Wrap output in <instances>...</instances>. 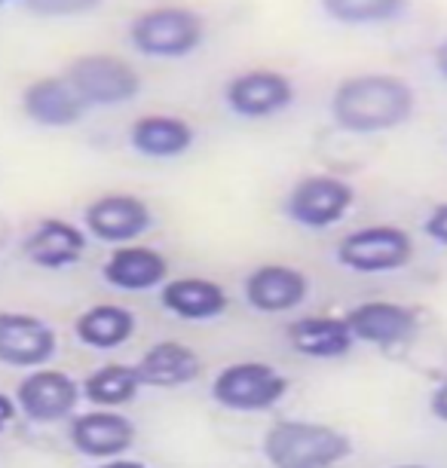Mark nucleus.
<instances>
[{
	"mask_svg": "<svg viewBox=\"0 0 447 468\" xmlns=\"http://www.w3.org/2000/svg\"><path fill=\"white\" fill-rule=\"evenodd\" d=\"M328 113L349 135L396 132L417 113V90L389 70H358L344 77L331 92Z\"/></svg>",
	"mask_w": 447,
	"mask_h": 468,
	"instance_id": "obj_1",
	"label": "nucleus"
},
{
	"mask_svg": "<svg viewBox=\"0 0 447 468\" xmlns=\"http://www.w3.org/2000/svg\"><path fill=\"white\" fill-rule=\"evenodd\" d=\"M208 19L187 4H156L135 13L126 25V40L138 56L178 61L203 49Z\"/></svg>",
	"mask_w": 447,
	"mask_h": 468,
	"instance_id": "obj_2",
	"label": "nucleus"
},
{
	"mask_svg": "<svg viewBox=\"0 0 447 468\" xmlns=\"http://www.w3.org/2000/svg\"><path fill=\"white\" fill-rule=\"evenodd\" d=\"M261 450L273 468H337L356 447L344 429L328 422L279 420L267 429Z\"/></svg>",
	"mask_w": 447,
	"mask_h": 468,
	"instance_id": "obj_3",
	"label": "nucleus"
},
{
	"mask_svg": "<svg viewBox=\"0 0 447 468\" xmlns=\"http://www.w3.org/2000/svg\"><path fill=\"white\" fill-rule=\"evenodd\" d=\"M65 80L74 86L86 108H122L142 95V74L117 52H83L65 65Z\"/></svg>",
	"mask_w": 447,
	"mask_h": 468,
	"instance_id": "obj_4",
	"label": "nucleus"
},
{
	"mask_svg": "<svg viewBox=\"0 0 447 468\" xmlns=\"http://www.w3.org/2000/svg\"><path fill=\"white\" fill-rule=\"evenodd\" d=\"M417 254L414 236L396 224H367L337 242L335 258L344 270L358 276H387L405 270Z\"/></svg>",
	"mask_w": 447,
	"mask_h": 468,
	"instance_id": "obj_5",
	"label": "nucleus"
},
{
	"mask_svg": "<svg viewBox=\"0 0 447 468\" xmlns=\"http://www.w3.org/2000/svg\"><path fill=\"white\" fill-rule=\"evenodd\" d=\"M288 377L264 361H233L221 367L208 386L218 408L233 413H264L273 410L288 395Z\"/></svg>",
	"mask_w": 447,
	"mask_h": 468,
	"instance_id": "obj_6",
	"label": "nucleus"
},
{
	"mask_svg": "<svg viewBox=\"0 0 447 468\" xmlns=\"http://www.w3.org/2000/svg\"><path fill=\"white\" fill-rule=\"evenodd\" d=\"M356 206V187L340 175L313 172L303 175L285 193L282 211L292 224L303 229H331Z\"/></svg>",
	"mask_w": 447,
	"mask_h": 468,
	"instance_id": "obj_7",
	"label": "nucleus"
},
{
	"mask_svg": "<svg viewBox=\"0 0 447 468\" xmlns=\"http://www.w3.org/2000/svg\"><path fill=\"white\" fill-rule=\"evenodd\" d=\"M297 99V86L279 68H245L224 83L221 101L239 120H273L285 113Z\"/></svg>",
	"mask_w": 447,
	"mask_h": 468,
	"instance_id": "obj_8",
	"label": "nucleus"
},
{
	"mask_svg": "<svg viewBox=\"0 0 447 468\" xmlns=\"http://www.w3.org/2000/svg\"><path fill=\"white\" fill-rule=\"evenodd\" d=\"M16 408L28 422L34 426H56V422L71 420L77 413V404H80L83 392L80 383L65 374L59 367H37L28 370L19 386H16Z\"/></svg>",
	"mask_w": 447,
	"mask_h": 468,
	"instance_id": "obj_9",
	"label": "nucleus"
},
{
	"mask_svg": "<svg viewBox=\"0 0 447 468\" xmlns=\"http://www.w3.org/2000/svg\"><path fill=\"white\" fill-rule=\"evenodd\" d=\"M154 227L151 206L135 193H101L83 208L86 236L104 245H133Z\"/></svg>",
	"mask_w": 447,
	"mask_h": 468,
	"instance_id": "obj_10",
	"label": "nucleus"
},
{
	"mask_svg": "<svg viewBox=\"0 0 447 468\" xmlns=\"http://www.w3.org/2000/svg\"><path fill=\"white\" fill-rule=\"evenodd\" d=\"M356 343L377 349H396L417 337L423 315L417 306L396 303V300H365L344 315Z\"/></svg>",
	"mask_w": 447,
	"mask_h": 468,
	"instance_id": "obj_11",
	"label": "nucleus"
},
{
	"mask_svg": "<svg viewBox=\"0 0 447 468\" xmlns=\"http://www.w3.org/2000/svg\"><path fill=\"white\" fill-rule=\"evenodd\" d=\"M59 352L56 328L31 313L0 309V365L37 370L47 367Z\"/></svg>",
	"mask_w": 447,
	"mask_h": 468,
	"instance_id": "obj_12",
	"label": "nucleus"
},
{
	"mask_svg": "<svg viewBox=\"0 0 447 468\" xmlns=\"http://www.w3.org/2000/svg\"><path fill=\"white\" fill-rule=\"evenodd\" d=\"M135 422L120 410L95 408L86 413H74L71 422H68V444L74 447V453L99 459V463L126 456L135 447Z\"/></svg>",
	"mask_w": 447,
	"mask_h": 468,
	"instance_id": "obj_13",
	"label": "nucleus"
},
{
	"mask_svg": "<svg viewBox=\"0 0 447 468\" xmlns=\"http://www.w3.org/2000/svg\"><path fill=\"white\" fill-rule=\"evenodd\" d=\"M310 276L288 263H261L242 282V297L254 313H294L310 300Z\"/></svg>",
	"mask_w": 447,
	"mask_h": 468,
	"instance_id": "obj_14",
	"label": "nucleus"
},
{
	"mask_svg": "<svg viewBox=\"0 0 447 468\" xmlns=\"http://www.w3.org/2000/svg\"><path fill=\"white\" fill-rule=\"evenodd\" d=\"M19 108L25 120L40 129H71L80 126L90 108L83 104L65 74H47L31 80L19 95Z\"/></svg>",
	"mask_w": 447,
	"mask_h": 468,
	"instance_id": "obj_15",
	"label": "nucleus"
},
{
	"mask_svg": "<svg viewBox=\"0 0 447 468\" xmlns=\"http://www.w3.org/2000/svg\"><path fill=\"white\" fill-rule=\"evenodd\" d=\"M90 249V236L83 227L71 224L65 218H40L22 239V254L37 270H71L83 261Z\"/></svg>",
	"mask_w": 447,
	"mask_h": 468,
	"instance_id": "obj_16",
	"label": "nucleus"
},
{
	"mask_svg": "<svg viewBox=\"0 0 447 468\" xmlns=\"http://www.w3.org/2000/svg\"><path fill=\"white\" fill-rule=\"evenodd\" d=\"M101 279L126 294H144L169 282V258L151 245H117L101 263Z\"/></svg>",
	"mask_w": 447,
	"mask_h": 468,
	"instance_id": "obj_17",
	"label": "nucleus"
},
{
	"mask_svg": "<svg viewBox=\"0 0 447 468\" xmlns=\"http://www.w3.org/2000/svg\"><path fill=\"white\" fill-rule=\"evenodd\" d=\"M129 147L144 160H178L197 144L194 122L181 113H142L126 132Z\"/></svg>",
	"mask_w": 447,
	"mask_h": 468,
	"instance_id": "obj_18",
	"label": "nucleus"
},
{
	"mask_svg": "<svg viewBox=\"0 0 447 468\" xmlns=\"http://www.w3.org/2000/svg\"><path fill=\"white\" fill-rule=\"evenodd\" d=\"M160 303L165 313H172L181 322H215L230 306L227 288L215 279L184 276L169 279L160 288Z\"/></svg>",
	"mask_w": 447,
	"mask_h": 468,
	"instance_id": "obj_19",
	"label": "nucleus"
},
{
	"mask_svg": "<svg viewBox=\"0 0 447 468\" xmlns=\"http://www.w3.org/2000/svg\"><path fill=\"white\" fill-rule=\"evenodd\" d=\"M138 377L142 386L151 388H181L190 386L203 374V361L194 346L181 340H160L154 346L144 349V356L138 358Z\"/></svg>",
	"mask_w": 447,
	"mask_h": 468,
	"instance_id": "obj_20",
	"label": "nucleus"
},
{
	"mask_svg": "<svg viewBox=\"0 0 447 468\" xmlns=\"http://www.w3.org/2000/svg\"><path fill=\"white\" fill-rule=\"evenodd\" d=\"M288 346L303 358H344L353 352L356 337L344 315H301L285 328Z\"/></svg>",
	"mask_w": 447,
	"mask_h": 468,
	"instance_id": "obj_21",
	"label": "nucleus"
},
{
	"mask_svg": "<svg viewBox=\"0 0 447 468\" xmlns=\"http://www.w3.org/2000/svg\"><path fill=\"white\" fill-rule=\"evenodd\" d=\"M135 331H138L135 313L120 303H95L90 309H83L74 319V337L86 349L95 352H113L126 346L135 337Z\"/></svg>",
	"mask_w": 447,
	"mask_h": 468,
	"instance_id": "obj_22",
	"label": "nucleus"
},
{
	"mask_svg": "<svg viewBox=\"0 0 447 468\" xmlns=\"http://www.w3.org/2000/svg\"><path fill=\"white\" fill-rule=\"evenodd\" d=\"M142 377H138L135 365H101L90 370L80 383V392L83 399L92 404V408H101V410H117V408H126L133 404L138 395H142Z\"/></svg>",
	"mask_w": 447,
	"mask_h": 468,
	"instance_id": "obj_23",
	"label": "nucleus"
},
{
	"mask_svg": "<svg viewBox=\"0 0 447 468\" xmlns=\"http://www.w3.org/2000/svg\"><path fill=\"white\" fill-rule=\"evenodd\" d=\"M322 13L344 28H377L399 22L408 13L410 0H319Z\"/></svg>",
	"mask_w": 447,
	"mask_h": 468,
	"instance_id": "obj_24",
	"label": "nucleus"
},
{
	"mask_svg": "<svg viewBox=\"0 0 447 468\" xmlns=\"http://www.w3.org/2000/svg\"><path fill=\"white\" fill-rule=\"evenodd\" d=\"M108 0H16L25 13L40 19H80V16L99 13Z\"/></svg>",
	"mask_w": 447,
	"mask_h": 468,
	"instance_id": "obj_25",
	"label": "nucleus"
},
{
	"mask_svg": "<svg viewBox=\"0 0 447 468\" xmlns=\"http://www.w3.org/2000/svg\"><path fill=\"white\" fill-rule=\"evenodd\" d=\"M423 233L426 239H432L435 245L447 249V202H435L429 208V215L423 218Z\"/></svg>",
	"mask_w": 447,
	"mask_h": 468,
	"instance_id": "obj_26",
	"label": "nucleus"
},
{
	"mask_svg": "<svg viewBox=\"0 0 447 468\" xmlns=\"http://www.w3.org/2000/svg\"><path fill=\"white\" fill-rule=\"evenodd\" d=\"M429 410H432L435 420L447 422V379L432 388V395H429Z\"/></svg>",
	"mask_w": 447,
	"mask_h": 468,
	"instance_id": "obj_27",
	"label": "nucleus"
},
{
	"mask_svg": "<svg viewBox=\"0 0 447 468\" xmlns=\"http://www.w3.org/2000/svg\"><path fill=\"white\" fill-rule=\"evenodd\" d=\"M16 417H19V408H16V399H10V395L0 392V435H4V431L13 426Z\"/></svg>",
	"mask_w": 447,
	"mask_h": 468,
	"instance_id": "obj_28",
	"label": "nucleus"
},
{
	"mask_svg": "<svg viewBox=\"0 0 447 468\" xmlns=\"http://www.w3.org/2000/svg\"><path fill=\"white\" fill-rule=\"evenodd\" d=\"M432 65H435V70H438V77H442V80L447 83V34L435 43V49H432Z\"/></svg>",
	"mask_w": 447,
	"mask_h": 468,
	"instance_id": "obj_29",
	"label": "nucleus"
},
{
	"mask_svg": "<svg viewBox=\"0 0 447 468\" xmlns=\"http://www.w3.org/2000/svg\"><path fill=\"white\" fill-rule=\"evenodd\" d=\"M95 468H154V465L138 463V459H126V456H120V459H108V463H99Z\"/></svg>",
	"mask_w": 447,
	"mask_h": 468,
	"instance_id": "obj_30",
	"label": "nucleus"
},
{
	"mask_svg": "<svg viewBox=\"0 0 447 468\" xmlns=\"http://www.w3.org/2000/svg\"><path fill=\"white\" fill-rule=\"evenodd\" d=\"M389 468H438V465H420V463H405V465H389Z\"/></svg>",
	"mask_w": 447,
	"mask_h": 468,
	"instance_id": "obj_31",
	"label": "nucleus"
},
{
	"mask_svg": "<svg viewBox=\"0 0 447 468\" xmlns=\"http://www.w3.org/2000/svg\"><path fill=\"white\" fill-rule=\"evenodd\" d=\"M6 6H16V0H0V10H6Z\"/></svg>",
	"mask_w": 447,
	"mask_h": 468,
	"instance_id": "obj_32",
	"label": "nucleus"
}]
</instances>
